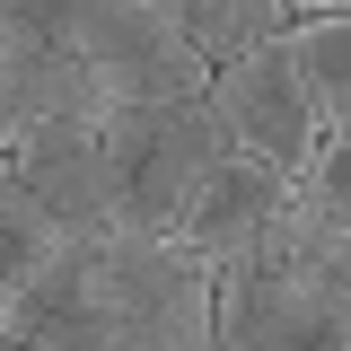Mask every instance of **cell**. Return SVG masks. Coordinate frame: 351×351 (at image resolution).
I'll use <instances>...</instances> for the list:
<instances>
[{
    "label": "cell",
    "instance_id": "1",
    "mask_svg": "<svg viewBox=\"0 0 351 351\" xmlns=\"http://www.w3.org/2000/svg\"><path fill=\"white\" fill-rule=\"evenodd\" d=\"M193 272V255L176 237H71L36 263V281L9 299L18 334H44L62 351H141L149 316L176 299V281Z\"/></svg>",
    "mask_w": 351,
    "mask_h": 351
},
{
    "label": "cell",
    "instance_id": "2",
    "mask_svg": "<svg viewBox=\"0 0 351 351\" xmlns=\"http://www.w3.org/2000/svg\"><path fill=\"white\" fill-rule=\"evenodd\" d=\"M106 202H114V228L123 237H176L202 176L228 158L211 106L202 97H176V106H106Z\"/></svg>",
    "mask_w": 351,
    "mask_h": 351
},
{
    "label": "cell",
    "instance_id": "3",
    "mask_svg": "<svg viewBox=\"0 0 351 351\" xmlns=\"http://www.w3.org/2000/svg\"><path fill=\"white\" fill-rule=\"evenodd\" d=\"M44 44L71 53L106 106L211 97V62H202L193 36L167 18V0H62V18L44 27Z\"/></svg>",
    "mask_w": 351,
    "mask_h": 351
},
{
    "label": "cell",
    "instance_id": "4",
    "mask_svg": "<svg viewBox=\"0 0 351 351\" xmlns=\"http://www.w3.org/2000/svg\"><path fill=\"white\" fill-rule=\"evenodd\" d=\"M202 106H211L228 158H255V167H272L281 184H299V176L316 167V149H325V114H316V97H307V71H299V53H290V36L246 44L237 62H219Z\"/></svg>",
    "mask_w": 351,
    "mask_h": 351
},
{
    "label": "cell",
    "instance_id": "5",
    "mask_svg": "<svg viewBox=\"0 0 351 351\" xmlns=\"http://www.w3.org/2000/svg\"><path fill=\"white\" fill-rule=\"evenodd\" d=\"M106 114H36L18 132L9 167L36 193L44 228L71 246V237H114V202H106V149H97Z\"/></svg>",
    "mask_w": 351,
    "mask_h": 351
},
{
    "label": "cell",
    "instance_id": "6",
    "mask_svg": "<svg viewBox=\"0 0 351 351\" xmlns=\"http://www.w3.org/2000/svg\"><path fill=\"white\" fill-rule=\"evenodd\" d=\"M281 176L255 167V158H219L211 176H202V193H193V211H184V228H176V246L193 263H237V255H255V237L272 228V211H281Z\"/></svg>",
    "mask_w": 351,
    "mask_h": 351
},
{
    "label": "cell",
    "instance_id": "7",
    "mask_svg": "<svg viewBox=\"0 0 351 351\" xmlns=\"http://www.w3.org/2000/svg\"><path fill=\"white\" fill-rule=\"evenodd\" d=\"M167 18L193 36V53L202 62H237L246 44H272V36H290V0H167Z\"/></svg>",
    "mask_w": 351,
    "mask_h": 351
},
{
    "label": "cell",
    "instance_id": "8",
    "mask_svg": "<svg viewBox=\"0 0 351 351\" xmlns=\"http://www.w3.org/2000/svg\"><path fill=\"white\" fill-rule=\"evenodd\" d=\"M290 53L307 71V97H316L325 132H351V18H299Z\"/></svg>",
    "mask_w": 351,
    "mask_h": 351
},
{
    "label": "cell",
    "instance_id": "9",
    "mask_svg": "<svg viewBox=\"0 0 351 351\" xmlns=\"http://www.w3.org/2000/svg\"><path fill=\"white\" fill-rule=\"evenodd\" d=\"M36 62H44V36H27V27L0 18V158L27 132V80H36Z\"/></svg>",
    "mask_w": 351,
    "mask_h": 351
},
{
    "label": "cell",
    "instance_id": "10",
    "mask_svg": "<svg viewBox=\"0 0 351 351\" xmlns=\"http://www.w3.org/2000/svg\"><path fill=\"white\" fill-rule=\"evenodd\" d=\"M299 193L351 237V132H325V149H316V167L299 176Z\"/></svg>",
    "mask_w": 351,
    "mask_h": 351
},
{
    "label": "cell",
    "instance_id": "11",
    "mask_svg": "<svg viewBox=\"0 0 351 351\" xmlns=\"http://www.w3.org/2000/svg\"><path fill=\"white\" fill-rule=\"evenodd\" d=\"M316 299H325V316H334V334L351 343V237H334V246L316 255Z\"/></svg>",
    "mask_w": 351,
    "mask_h": 351
},
{
    "label": "cell",
    "instance_id": "12",
    "mask_svg": "<svg viewBox=\"0 0 351 351\" xmlns=\"http://www.w3.org/2000/svg\"><path fill=\"white\" fill-rule=\"evenodd\" d=\"M0 351H62V343H44V334H18V325L0 316Z\"/></svg>",
    "mask_w": 351,
    "mask_h": 351
}]
</instances>
